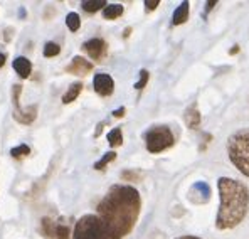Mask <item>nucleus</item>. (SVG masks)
Listing matches in <instances>:
<instances>
[{"label": "nucleus", "mask_w": 249, "mask_h": 239, "mask_svg": "<svg viewBox=\"0 0 249 239\" xmlns=\"http://www.w3.org/2000/svg\"><path fill=\"white\" fill-rule=\"evenodd\" d=\"M142 211V197L131 185H113L96 207L106 239H123L131 233Z\"/></svg>", "instance_id": "nucleus-1"}, {"label": "nucleus", "mask_w": 249, "mask_h": 239, "mask_svg": "<svg viewBox=\"0 0 249 239\" xmlns=\"http://www.w3.org/2000/svg\"><path fill=\"white\" fill-rule=\"evenodd\" d=\"M219 205L215 216V227L221 231L232 229L244 221L249 209V190L239 180L231 177H221L217 180Z\"/></svg>", "instance_id": "nucleus-2"}, {"label": "nucleus", "mask_w": 249, "mask_h": 239, "mask_svg": "<svg viewBox=\"0 0 249 239\" xmlns=\"http://www.w3.org/2000/svg\"><path fill=\"white\" fill-rule=\"evenodd\" d=\"M229 160L243 175L249 177V130H239L228 140Z\"/></svg>", "instance_id": "nucleus-3"}, {"label": "nucleus", "mask_w": 249, "mask_h": 239, "mask_svg": "<svg viewBox=\"0 0 249 239\" xmlns=\"http://www.w3.org/2000/svg\"><path fill=\"white\" fill-rule=\"evenodd\" d=\"M174 142H175V138H174L172 130L168 127H163V125L150 128L145 133V145L150 153L163 152V150L170 148V147L174 145Z\"/></svg>", "instance_id": "nucleus-4"}, {"label": "nucleus", "mask_w": 249, "mask_h": 239, "mask_svg": "<svg viewBox=\"0 0 249 239\" xmlns=\"http://www.w3.org/2000/svg\"><path fill=\"white\" fill-rule=\"evenodd\" d=\"M72 239H106L101 221L96 214H86L76 222Z\"/></svg>", "instance_id": "nucleus-5"}, {"label": "nucleus", "mask_w": 249, "mask_h": 239, "mask_svg": "<svg viewBox=\"0 0 249 239\" xmlns=\"http://www.w3.org/2000/svg\"><path fill=\"white\" fill-rule=\"evenodd\" d=\"M83 51L91 57V59L101 61L106 56V53H108V44H106L103 39L94 37V39L86 40V42L83 44Z\"/></svg>", "instance_id": "nucleus-6"}, {"label": "nucleus", "mask_w": 249, "mask_h": 239, "mask_svg": "<svg viewBox=\"0 0 249 239\" xmlns=\"http://www.w3.org/2000/svg\"><path fill=\"white\" fill-rule=\"evenodd\" d=\"M93 88L100 96H109L115 90V81L109 74H105V73H98L94 74L93 79Z\"/></svg>", "instance_id": "nucleus-7"}, {"label": "nucleus", "mask_w": 249, "mask_h": 239, "mask_svg": "<svg viewBox=\"0 0 249 239\" xmlns=\"http://www.w3.org/2000/svg\"><path fill=\"white\" fill-rule=\"evenodd\" d=\"M89 71H93V62H89L81 56H74L72 61L66 66V73H71V74L76 76H84Z\"/></svg>", "instance_id": "nucleus-8"}, {"label": "nucleus", "mask_w": 249, "mask_h": 239, "mask_svg": "<svg viewBox=\"0 0 249 239\" xmlns=\"http://www.w3.org/2000/svg\"><path fill=\"white\" fill-rule=\"evenodd\" d=\"M12 116H14V120L19 121V123L29 125L37 118V106L32 105V106H27V108H16Z\"/></svg>", "instance_id": "nucleus-9"}, {"label": "nucleus", "mask_w": 249, "mask_h": 239, "mask_svg": "<svg viewBox=\"0 0 249 239\" xmlns=\"http://www.w3.org/2000/svg\"><path fill=\"white\" fill-rule=\"evenodd\" d=\"M14 69H16V73L20 76L22 79L29 78L32 73V62L27 59V57L24 56H19L14 59Z\"/></svg>", "instance_id": "nucleus-10"}, {"label": "nucleus", "mask_w": 249, "mask_h": 239, "mask_svg": "<svg viewBox=\"0 0 249 239\" xmlns=\"http://www.w3.org/2000/svg\"><path fill=\"white\" fill-rule=\"evenodd\" d=\"M184 120H185V125L189 128H197L200 125V113H199V108L197 105H190L189 108L185 110L184 113Z\"/></svg>", "instance_id": "nucleus-11"}, {"label": "nucleus", "mask_w": 249, "mask_h": 239, "mask_svg": "<svg viewBox=\"0 0 249 239\" xmlns=\"http://www.w3.org/2000/svg\"><path fill=\"white\" fill-rule=\"evenodd\" d=\"M187 19H189V2H182L180 5L175 9L174 17H172V24L182 25V24H185Z\"/></svg>", "instance_id": "nucleus-12"}, {"label": "nucleus", "mask_w": 249, "mask_h": 239, "mask_svg": "<svg viewBox=\"0 0 249 239\" xmlns=\"http://www.w3.org/2000/svg\"><path fill=\"white\" fill-rule=\"evenodd\" d=\"M81 91H83V83H72L71 86L68 88V91L62 94V103H64V105H69V103L78 100Z\"/></svg>", "instance_id": "nucleus-13"}, {"label": "nucleus", "mask_w": 249, "mask_h": 239, "mask_svg": "<svg viewBox=\"0 0 249 239\" xmlns=\"http://www.w3.org/2000/svg\"><path fill=\"white\" fill-rule=\"evenodd\" d=\"M123 16V5L122 3H108V5L103 9V17L108 20L118 19V17Z\"/></svg>", "instance_id": "nucleus-14"}, {"label": "nucleus", "mask_w": 249, "mask_h": 239, "mask_svg": "<svg viewBox=\"0 0 249 239\" xmlns=\"http://www.w3.org/2000/svg\"><path fill=\"white\" fill-rule=\"evenodd\" d=\"M56 226H57V222H54V221L49 219V218H44L41 221V231H42V234L46 238H49V239L56 238Z\"/></svg>", "instance_id": "nucleus-15"}, {"label": "nucleus", "mask_w": 249, "mask_h": 239, "mask_svg": "<svg viewBox=\"0 0 249 239\" xmlns=\"http://www.w3.org/2000/svg\"><path fill=\"white\" fill-rule=\"evenodd\" d=\"M108 5V3L105 2V0H84V2H81V7L84 12H98V10L105 9V7Z\"/></svg>", "instance_id": "nucleus-16"}, {"label": "nucleus", "mask_w": 249, "mask_h": 239, "mask_svg": "<svg viewBox=\"0 0 249 239\" xmlns=\"http://www.w3.org/2000/svg\"><path fill=\"white\" fill-rule=\"evenodd\" d=\"M192 192H197V196H200V202H206L211 197V187L206 182H197L192 187Z\"/></svg>", "instance_id": "nucleus-17"}, {"label": "nucleus", "mask_w": 249, "mask_h": 239, "mask_svg": "<svg viewBox=\"0 0 249 239\" xmlns=\"http://www.w3.org/2000/svg\"><path fill=\"white\" fill-rule=\"evenodd\" d=\"M108 143L111 147H120L123 143V133H122V128H113L111 131L108 133Z\"/></svg>", "instance_id": "nucleus-18"}, {"label": "nucleus", "mask_w": 249, "mask_h": 239, "mask_svg": "<svg viewBox=\"0 0 249 239\" xmlns=\"http://www.w3.org/2000/svg\"><path fill=\"white\" fill-rule=\"evenodd\" d=\"M66 25L71 32H76L79 27H81V19L76 12H69L68 17H66Z\"/></svg>", "instance_id": "nucleus-19"}, {"label": "nucleus", "mask_w": 249, "mask_h": 239, "mask_svg": "<svg viewBox=\"0 0 249 239\" xmlns=\"http://www.w3.org/2000/svg\"><path fill=\"white\" fill-rule=\"evenodd\" d=\"M29 153H31V148H29V145H19V147H14L12 150H10V155H12V159H24V157H27Z\"/></svg>", "instance_id": "nucleus-20"}, {"label": "nucleus", "mask_w": 249, "mask_h": 239, "mask_svg": "<svg viewBox=\"0 0 249 239\" xmlns=\"http://www.w3.org/2000/svg\"><path fill=\"white\" fill-rule=\"evenodd\" d=\"M115 159H116V153H115V152H108V153H105V155L101 157V160H98L96 164H94V168H96V170H105L106 165H108L109 162H113Z\"/></svg>", "instance_id": "nucleus-21"}, {"label": "nucleus", "mask_w": 249, "mask_h": 239, "mask_svg": "<svg viewBox=\"0 0 249 239\" xmlns=\"http://www.w3.org/2000/svg\"><path fill=\"white\" fill-rule=\"evenodd\" d=\"M44 56L46 57H54L57 56V54L61 53V46L56 42H46V46H44Z\"/></svg>", "instance_id": "nucleus-22"}, {"label": "nucleus", "mask_w": 249, "mask_h": 239, "mask_svg": "<svg viewBox=\"0 0 249 239\" xmlns=\"http://www.w3.org/2000/svg\"><path fill=\"white\" fill-rule=\"evenodd\" d=\"M69 234H71V231H69L68 224L57 222V226H56V238H54V239H69Z\"/></svg>", "instance_id": "nucleus-23"}, {"label": "nucleus", "mask_w": 249, "mask_h": 239, "mask_svg": "<svg viewBox=\"0 0 249 239\" xmlns=\"http://www.w3.org/2000/svg\"><path fill=\"white\" fill-rule=\"evenodd\" d=\"M122 179L128 180V182H138V180H142V174L138 170H123Z\"/></svg>", "instance_id": "nucleus-24"}, {"label": "nucleus", "mask_w": 249, "mask_h": 239, "mask_svg": "<svg viewBox=\"0 0 249 239\" xmlns=\"http://www.w3.org/2000/svg\"><path fill=\"white\" fill-rule=\"evenodd\" d=\"M148 78H150L148 71H146V69H142V71H140V79L135 83V90H143V88L146 86V83H148Z\"/></svg>", "instance_id": "nucleus-25"}, {"label": "nucleus", "mask_w": 249, "mask_h": 239, "mask_svg": "<svg viewBox=\"0 0 249 239\" xmlns=\"http://www.w3.org/2000/svg\"><path fill=\"white\" fill-rule=\"evenodd\" d=\"M20 93H22V86L20 84H14L12 88V103H14V108H20Z\"/></svg>", "instance_id": "nucleus-26"}, {"label": "nucleus", "mask_w": 249, "mask_h": 239, "mask_svg": "<svg viewBox=\"0 0 249 239\" xmlns=\"http://www.w3.org/2000/svg\"><path fill=\"white\" fill-rule=\"evenodd\" d=\"M143 5H145V9L148 10V12H152V10H155L157 7L160 5V2H159V0H145Z\"/></svg>", "instance_id": "nucleus-27"}, {"label": "nucleus", "mask_w": 249, "mask_h": 239, "mask_svg": "<svg viewBox=\"0 0 249 239\" xmlns=\"http://www.w3.org/2000/svg\"><path fill=\"white\" fill-rule=\"evenodd\" d=\"M105 125H106V121H101V123H98V127H96V131H94V137H100L101 135V131H103V128H105Z\"/></svg>", "instance_id": "nucleus-28"}, {"label": "nucleus", "mask_w": 249, "mask_h": 239, "mask_svg": "<svg viewBox=\"0 0 249 239\" xmlns=\"http://www.w3.org/2000/svg\"><path fill=\"white\" fill-rule=\"evenodd\" d=\"M124 115V108L122 106V108H118V110H115V111H113V116H115V118H122V116Z\"/></svg>", "instance_id": "nucleus-29"}, {"label": "nucleus", "mask_w": 249, "mask_h": 239, "mask_svg": "<svg viewBox=\"0 0 249 239\" xmlns=\"http://www.w3.org/2000/svg\"><path fill=\"white\" fill-rule=\"evenodd\" d=\"M12 32H14L12 27H7L5 29V40H10V37H12Z\"/></svg>", "instance_id": "nucleus-30"}, {"label": "nucleus", "mask_w": 249, "mask_h": 239, "mask_svg": "<svg viewBox=\"0 0 249 239\" xmlns=\"http://www.w3.org/2000/svg\"><path fill=\"white\" fill-rule=\"evenodd\" d=\"M214 5H217V2H207L206 3V12H209V10L214 9Z\"/></svg>", "instance_id": "nucleus-31"}, {"label": "nucleus", "mask_w": 249, "mask_h": 239, "mask_svg": "<svg viewBox=\"0 0 249 239\" xmlns=\"http://www.w3.org/2000/svg\"><path fill=\"white\" fill-rule=\"evenodd\" d=\"M3 64H5V54L0 53V68H2Z\"/></svg>", "instance_id": "nucleus-32"}, {"label": "nucleus", "mask_w": 249, "mask_h": 239, "mask_svg": "<svg viewBox=\"0 0 249 239\" xmlns=\"http://www.w3.org/2000/svg\"><path fill=\"white\" fill-rule=\"evenodd\" d=\"M229 53H231V54H236V53H239V47H237V46H236V47H232V49H231Z\"/></svg>", "instance_id": "nucleus-33"}, {"label": "nucleus", "mask_w": 249, "mask_h": 239, "mask_svg": "<svg viewBox=\"0 0 249 239\" xmlns=\"http://www.w3.org/2000/svg\"><path fill=\"white\" fill-rule=\"evenodd\" d=\"M177 239H200V238H196V236H182V238H177Z\"/></svg>", "instance_id": "nucleus-34"}, {"label": "nucleus", "mask_w": 249, "mask_h": 239, "mask_svg": "<svg viewBox=\"0 0 249 239\" xmlns=\"http://www.w3.org/2000/svg\"><path fill=\"white\" fill-rule=\"evenodd\" d=\"M130 32H131V29H130V27H128V29H126V31H124V37H128V36H130Z\"/></svg>", "instance_id": "nucleus-35"}]
</instances>
